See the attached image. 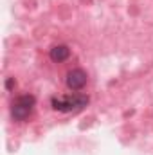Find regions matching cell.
<instances>
[{
  "mask_svg": "<svg viewBox=\"0 0 153 155\" xmlns=\"http://www.w3.org/2000/svg\"><path fill=\"white\" fill-rule=\"evenodd\" d=\"M88 96L86 94H69V96H60L52 99V108L58 112H74L81 110L88 105Z\"/></svg>",
  "mask_w": 153,
  "mask_h": 155,
  "instance_id": "1",
  "label": "cell"
},
{
  "mask_svg": "<svg viewBox=\"0 0 153 155\" xmlns=\"http://www.w3.org/2000/svg\"><path fill=\"white\" fill-rule=\"evenodd\" d=\"M34 105H36V99H34L33 94H22V96H18L13 101V105H11V117L15 121H25L27 117L33 114Z\"/></svg>",
  "mask_w": 153,
  "mask_h": 155,
  "instance_id": "2",
  "label": "cell"
},
{
  "mask_svg": "<svg viewBox=\"0 0 153 155\" xmlns=\"http://www.w3.org/2000/svg\"><path fill=\"white\" fill-rule=\"evenodd\" d=\"M86 85V72L81 69H74L67 74V87L70 90H81Z\"/></svg>",
  "mask_w": 153,
  "mask_h": 155,
  "instance_id": "3",
  "label": "cell"
},
{
  "mask_svg": "<svg viewBox=\"0 0 153 155\" xmlns=\"http://www.w3.org/2000/svg\"><path fill=\"white\" fill-rule=\"evenodd\" d=\"M49 56H50V60H52V61L61 63V61L69 60V56H70V49H69L67 45H54V47L50 49Z\"/></svg>",
  "mask_w": 153,
  "mask_h": 155,
  "instance_id": "4",
  "label": "cell"
},
{
  "mask_svg": "<svg viewBox=\"0 0 153 155\" xmlns=\"http://www.w3.org/2000/svg\"><path fill=\"white\" fill-rule=\"evenodd\" d=\"M13 87H15V79H13V78H9V79L5 81V88H7V90H11Z\"/></svg>",
  "mask_w": 153,
  "mask_h": 155,
  "instance_id": "5",
  "label": "cell"
}]
</instances>
